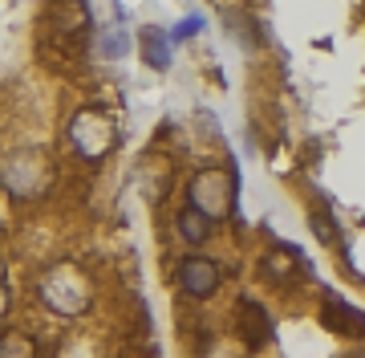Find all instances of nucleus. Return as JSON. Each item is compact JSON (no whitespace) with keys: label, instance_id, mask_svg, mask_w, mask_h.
I'll return each instance as SVG.
<instances>
[{"label":"nucleus","instance_id":"obj_5","mask_svg":"<svg viewBox=\"0 0 365 358\" xmlns=\"http://www.w3.org/2000/svg\"><path fill=\"white\" fill-rule=\"evenodd\" d=\"M220 265L211 261V257H182V265H179V289L187 293V297H211V293L220 289Z\"/></svg>","mask_w":365,"mask_h":358},{"label":"nucleus","instance_id":"obj_13","mask_svg":"<svg viewBox=\"0 0 365 358\" xmlns=\"http://www.w3.org/2000/svg\"><path fill=\"white\" fill-rule=\"evenodd\" d=\"M313 232L321 244H337V224H333V216H329V208L321 204V208H313Z\"/></svg>","mask_w":365,"mask_h":358},{"label":"nucleus","instance_id":"obj_15","mask_svg":"<svg viewBox=\"0 0 365 358\" xmlns=\"http://www.w3.org/2000/svg\"><path fill=\"white\" fill-rule=\"evenodd\" d=\"M9 305H13V297H9V289H4V281H0V318L9 314Z\"/></svg>","mask_w":365,"mask_h":358},{"label":"nucleus","instance_id":"obj_8","mask_svg":"<svg viewBox=\"0 0 365 358\" xmlns=\"http://www.w3.org/2000/svg\"><path fill=\"white\" fill-rule=\"evenodd\" d=\"M260 269H264V277L276 281V285H288V281L304 277V261H300L297 249H272V252H264Z\"/></svg>","mask_w":365,"mask_h":358},{"label":"nucleus","instance_id":"obj_3","mask_svg":"<svg viewBox=\"0 0 365 358\" xmlns=\"http://www.w3.org/2000/svg\"><path fill=\"white\" fill-rule=\"evenodd\" d=\"M187 192H191V204L203 216H211V220H227L235 208V179L223 167H203V171H195V179H191Z\"/></svg>","mask_w":365,"mask_h":358},{"label":"nucleus","instance_id":"obj_10","mask_svg":"<svg viewBox=\"0 0 365 358\" xmlns=\"http://www.w3.org/2000/svg\"><path fill=\"white\" fill-rule=\"evenodd\" d=\"M175 232H179L187 244H207V240H211V216H203L195 204H191V208H182V212H179Z\"/></svg>","mask_w":365,"mask_h":358},{"label":"nucleus","instance_id":"obj_4","mask_svg":"<svg viewBox=\"0 0 365 358\" xmlns=\"http://www.w3.org/2000/svg\"><path fill=\"white\" fill-rule=\"evenodd\" d=\"M69 143L78 146L81 159H106L118 146V126L102 110H78L69 122Z\"/></svg>","mask_w":365,"mask_h":358},{"label":"nucleus","instance_id":"obj_6","mask_svg":"<svg viewBox=\"0 0 365 358\" xmlns=\"http://www.w3.org/2000/svg\"><path fill=\"white\" fill-rule=\"evenodd\" d=\"M235 330H240V342L252 346V350H260L264 342H272V318L260 309V302H252V297H240V305H235Z\"/></svg>","mask_w":365,"mask_h":358},{"label":"nucleus","instance_id":"obj_2","mask_svg":"<svg viewBox=\"0 0 365 358\" xmlns=\"http://www.w3.org/2000/svg\"><path fill=\"white\" fill-rule=\"evenodd\" d=\"M49 179H53V167L45 155H37V151H16L13 159H4V167H0V184H4V192L16 199H37L49 192Z\"/></svg>","mask_w":365,"mask_h":358},{"label":"nucleus","instance_id":"obj_11","mask_svg":"<svg viewBox=\"0 0 365 358\" xmlns=\"http://www.w3.org/2000/svg\"><path fill=\"white\" fill-rule=\"evenodd\" d=\"M138 49H143V61L150 69H167L170 66V37L163 33V29H143Z\"/></svg>","mask_w":365,"mask_h":358},{"label":"nucleus","instance_id":"obj_1","mask_svg":"<svg viewBox=\"0 0 365 358\" xmlns=\"http://www.w3.org/2000/svg\"><path fill=\"white\" fill-rule=\"evenodd\" d=\"M41 302L49 305L53 314H61V318H78V314H86V305H90V281H86V273L78 265L61 261V265H53L45 273V281H41Z\"/></svg>","mask_w":365,"mask_h":358},{"label":"nucleus","instance_id":"obj_9","mask_svg":"<svg viewBox=\"0 0 365 358\" xmlns=\"http://www.w3.org/2000/svg\"><path fill=\"white\" fill-rule=\"evenodd\" d=\"M53 21H57V33H81V29H90V4L86 0H53Z\"/></svg>","mask_w":365,"mask_h":358},{"label":"nucleus","instance_id":"obj_16","mask_svg":"<svg viewBox=\"0 0 365 358\" xmlns=\"http://www.w3.org/2000/svg\"><path fill=\"white\" fill-rule=\"evenodd\" d=\"M0 281H4V257H0Z\"/></svg>","mask_w":365,"mask_h":358},{"label":"nucleus","instance_id":"obj_14","mask_svg":"<svg viewBox=\"0 0 365 358\" xmlns=\"http://www.w3.org/2000/svg\"><path fill=\"white\" fill-rule=\"evenodd\" d=\"M203 29V16H187V21H179V29H175V37L170 41H191Z\"/></svg>","mask_w":365,"mask_h":358},{"label":"nucleus","instance_id":"obj_7","mask_svg":"<svg viewBox=\"0 0 365 358\" xmlns=\"http://www.w3.org/2000/svg\"><path fill=\"white\" fill-rule=\"evenodd\" d=\"M321 322H325L333 334H345V338H365V314H357V309H353L345 297H337V293H325Z\"/></svg>","mask_w":365,"mask_h":358},{"label":"nucleus","instance_id":"obj_12","mask_svg":"<svg viewBox=\"0 0 365 358\" xmlns=\"http://www.w3.org/2000/svg\"><path fill=\"white\" fill-rule=\"evenodd\" d=\"M33 350H37V342L29 334H21V330L0 334V358H21V354H33Z\"/></svg>","mask_w":365,"mask_h":358}]
</instances>
